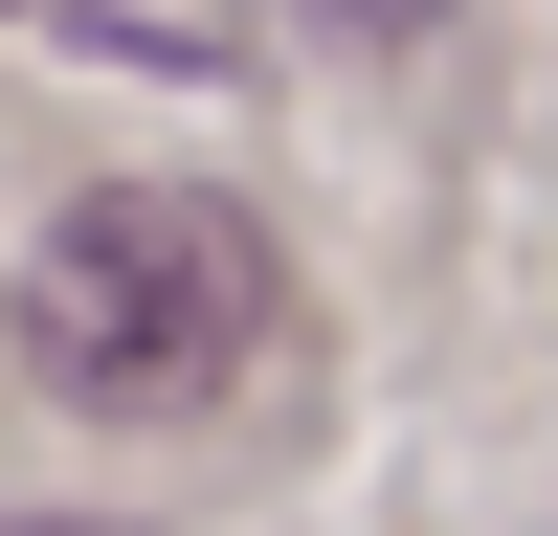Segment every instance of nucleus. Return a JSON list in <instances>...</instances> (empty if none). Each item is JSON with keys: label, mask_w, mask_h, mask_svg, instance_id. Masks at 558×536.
Wrapping results in <instances>:
<instances>
[{"label": "nucleus", "mask_w": 558, "mask_h": 536, "mask_svg": "<svg viewBox=\"0 0 558 536\" xmlns=\"http://www.w3.org/2000/svg\"><path fill=\"white\" fill-rule=\"evenodd\" d=\"M23 357L68 402H223L268 357V223L202 179H89L23 246Z\"/></svg>", "instance_id": "obj_1"}, {"label": "nucleus", "mask_w": 558, "mask_h": 536, "mask_svg": "<svg viewBox=\"0 0 558 536\" xmlns=\"http://www.w3.org/2000/svg\"><path fill=\"white\" fill-rule=\"evenodd\" d=\"M0 23H89V45H157V68H179V23H157V0H0Z\"/></svg>", "instance_id": "obj_2"}, {"label": "nucleus", "mask_w": 558, "mask_h": 536, "mask_svg": "<svg viewBox=\"0 0 558 536\" xmlns=\"http://www.w3.org/2000/svg\"><path fill=\"white\" fill-rule=\"evenodd\" d=\"M313 23H336V45H402V23H447V0H313Z\"/></svg>", "instance_id": "obj_3"}, {"label": "nucleus", "mask_w": 558, "mask_h": 536, "mask_svg": "<svg viewBox=\"0 0 558 536\" xmlns=\"http://www.w3.org/2000/svg\"><path fill=\"white\" fill-rule=\"evenodd\" d=\"M0 536H23V514H0Z\"/></svg>", "instance_id": "obj_4"}]
</instances>
